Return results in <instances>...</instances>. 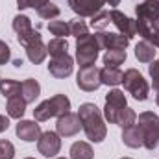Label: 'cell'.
I'll return each mask as SVG.
<instances>
[{
	"instance_id": "obj_12",
	"label": "cell",
	"mask_w": 159,
	"mask_h": 159,
	"mask_svg": "<svg viewBox=\"0 0 159 159\" xmlns=\"http://www.w3.org/2000/svg\"><path fill=\"white\" fill-rule=\"evenodd\" d=\"M109 15H111V22L117 26L119 34H122L124 37H128L129 41L137 35V24H135L133 19H129L128 15H124L119 9H111Z\"/></svg>"
},
{
	"instance_id": "obj_35",
	"label": "cell",
	"mask_w": 159,
	"mask_h": 159,
	"mask_svg": "<svg viewBox=\"0 0 159 159\" xmlns=\"http://www.w3.org/2000/svg\"><path fill=\"white\" fill-rule=\"evenodd\" d=\"M9 59H11V48L4 41H0V65H6Z\"/></svg>"
},
{
	"instance_id": "obj_20",
	"label": "cell",
	"mask_w": 159,
	"mask_h": 159,
	"mask_svg": "<svg viewBox=\"0 0 159 159\" xmlns=\"http://www.w3.org/2000/svg\"><path fill=\"white\" fill-rule=\"evenodd\" d=\"M6 111H7V117H9V119L22 120L24 113H26V102H24V98H22V96H13V98H7Z\"/></svg>"
},
{
	"instance_id": "obj_11",
	"label": "cell",
	"mask_w": 159,
	"mask_h": 159,
	"mask_svg": "<svg viewBox=\"0 0 159 159\" xmlns=\"http://www.w3.org/2000/svg\"><path fill=\"white\" fill-rule=\"evenodd\" d=\"M74 70V59L72 56L69 54H63V56H57V57H52L50 65H48V72L57 80L69 78Z\"/></svg>"
},
{
	"instance_id": "obj_22",
	"label": "cell",
	"mask_w": 159,
	"mask_h": 159,
	"mask_svg": "<svg viewBox=\"0 0 159 159\" xmlns=\"http://www.w3.org/2000/svg\"><path fill=\"white\" fill-rule=\"evenodd\" d=\"M94 157V152H93V146L85 141H76L72 146H70V159H93Z\"/></svg>"
},
{
	"instance_id": "obj_8",
	"label": "cell",
	"mask_w": 159,
	"mask_h": 159,
	"mask_svg": "<svg viewBox=\"0 0 159 159\" xmlns=\"http://www.w3.org/2000/svg\"><path fill=\"white\" fill-rule=\"evenodd\" d=\"M76 85H78L81 91H85V93L96 91L102 85V81H100V69L94 67V65L80 69L78 76H76Z\"/></svg>"
},
{
	"instance_id": "obj_27",
	"label": "cell",
	"mask_w": 159,
	"mask_h": 159,
	"mask_svg": "<svg viewBox=\"0 0 159 159\" xmlns=\"http://www.w3.org/2000/svg\"><path fill=\"white\" fill-rule=\"evenodd\" d=\"M48 32L56 37H67V35H70V26L65 20H50L48 22Z\"/></svg>"
},
{
	"instance_id": "obj_10",
	"label": "cell",
	"mask_w": 159,
	"mask_h": 159,
	"mask_svg": "<svg viewBox=\"0 0 159 159\" xmlns=\"http://www.w3.org/2000/svg\"><path fill=\"white\" fill-rule=\"evenodd\" d=\"M81 129V122H80L78 113H65L61 117H57V122H56V131L59 137H74Z\"/></svg>"
},
{
	"instance_id": "obj_5",
	"label": "cell",
	"mask_w": 159,
	"mask_h": 159,
	"mask_svg": "<svg viewBox=\"0 0 159 159\" xmlns=\"http://www.w3.org/2000/svg\"><path fill=\"white\" fill-rule=\"evenodd\" d=\"M98 52H100V44L96 41V35L87 34L76 39V61H78L80 69L94 65L98 59Z\"/></svg>"
},
{
	"instance_id": "obj_14",
	"label": "cell",
	"mask_w": 159,
	"mask_h": 159,
	"mask_svg": "<svg viewBox=\"0 0 159 159\" xmlns=\"http://www.w3.org/2000/svg\"><path fill=\"white\" fill-rule=\"evenodd\" d=\"M106 0H69L70 9L80 17H94L102 11Z\"/></svg>"
},
{
	"instance_id": "obj_7",
	"label": "cell",
	"mask_w": 159,
	"mask_h": 159,
	"mask_svg": "<svg viewBox=\"0 0 159 159\" xmlns=\"http://www.w3.org/2000/svg\"><path fill=\"white\" fill-rule=\"evenodd\" d=\"M128 107V100L124 91L120 89H111L106 94V107H104V117L109 124H117V117L122 113V109Z\"/></svg>"
},
{
	"instance_id": "obj_15",
	"label": "cell",
	"mask_w": 159,
	"mask_h": 159,
	"mask_svg": "<svg viewBox=\"0 0 159 159\" xmlns=\"http://www.w3.org/2000/svg\"><path fill=\"white\" fill-rule=\"evenodd\" d=\"M15 133L24 143H35V141H39L43 131H41V126L35 120H19V124L15 128Z\"/></svg>"
},
{
	"instance_id": "obj_28",
	"label": "cell",
	"mask_w": 159,
	"mask_h": 159,
	"mask_svg": "<svg viewBox=\"0 0 159 159\" xmlns=\"http://www.w3.org/2000/svg\"><path fill=\"white\" fill-rule=\"evenodd\" d=\"M135 122H137V113L131 107H124L122 113L117 117V126H120V128H128Z\"/></svg>"
},
{
	"instance_id": "obj_29",
	"label": "cell",
	"mask_w": 159,
	"mask_h": 159,
	"mask_svg": "<svg viewBox=\"0 0 159 159\" xmlns=\"http://www.w3.org/2000/svg\"><path fill=\"white\" fill-rule=\"evenodd\" d=\"M109 22H111V15H109V11H100V13H96L94 17H91V26L94 28V30H104L106 26H109Z\"/></svg>"
},
{
	"instance_id": "obj_40",
	"label": "cell",
	"mask_w": 159,
	"mask_h": 159,
	"mask_svg": "<svg viewBox=\"0 0 159 159\" xmlns=\"http://www.w3.org/2000/svg\"><path fill=\"white\" fill-rule=\"evenodd\" d=\"M156 104H157V106H159V93H157V94H156Z\"/></svg>"
},
{
	"instance_id": "obj_17",
	"label": "cell",
	"mask_w": 159,
	"mask_h": 159,
	"mask_svg": "<svg viewBox=\"0 0 159 159\" xmlns=\"http://www.w3.org/2000/svg\"><path fill=\"white\" fill-rule=\"evenodd\" d=\"M24 48H26V56H28V59H30L34 65H39V63H43V61H44V57L48 56L46 44L43 43V39L34 41V43L26 44Z\"/></svg>"
},
{
	"instance_id": "obj_21",
	"label": "cell",
	"mask_w": 159,
	"mask_h": 159,
	"mask_svg": "<svg viewBox=\"0 0 159 159\" xmlns=\"http://www.w3.org/2000/svg\"><path fill=\"white\" fill-rule=\"evenodd\" d=\"M156 46L154 44H150L148 41H141V43H137L135 44V57L141 61V63H152L154 59H156Z\"/></svg>"
},
{
	"instance_id": "obj_13",
	"label": "cell",
	"mask_w": 159,
	"mask_h": 159,
	"mask_svg": "<svg viewBox=\"0 0 159 159\" xmlns=\"http://www.w3.org/2000/svg\"><path fill=\"white\" fill-rule=\"evenodd\" d=\"M96 41L100 44V50H113V48H119V50H126V46L129 44V39L124 37L122 34H113V32H98L94 34Z\"/></svg>"
},
{
	"instance_id": "obj_6",
	"label": "cell",
	"mask_w": 159,
	"mask_h": 159,
	"mask_svg": "<svg viewBox=\"0 0 159 159\" xmlns=\"http://www.w3.org/2000/svg\"><path fill=\"white\" fill-rule=\"evenodd\" d=\"M122 83H124V89L139 102H144L148 98V93H150V85L148 81L144 80V76L137 70V69H128L124 72V78H122Z\"/></svg>"
},
{
	"instance_id": "obj_23",
	"label": "cell",
	"mask_w": 159,
	"mask_h": 159,
	"mask_svg": "<svg viewBox=\"0 0 159 159\" xmlns=\"http://www.w3.org/2000/svg\"><path fill=\"white\" fill-rule=\"evenodd\" d=\"M126 50H119V48H113V50H106L104 54V65L106 67H119L126 61Z\"/></svg>"
},
{
	"instance_id": "obj_3",
	"label": "cell",
	"mask_w": 159,
	"mask_h": 159,
	"mask_svg": "<svg viewBox=\"0 0 159 159\" xmlns=\"http://www.w3.org/2000/svg\"><path fill=\"white\" fill-rule=\"evenodd\" d=\"M69 111H70V100L65 94H54L52 98L41 102L34 109V117L37 122H44V120H50L52 117H61Z\"/></svg>"
},
{
	"instance_id": "obj_34",
	"label": "cell",
	"mask_w": 159,
	"mask_h": 159,
	"mask_svg": "<svg viewBox=\"0 0 159 159\" xmlns=\"http://www.w3.org/2000/svg\"><path fill=\"white\" fill-rule=\"evenodd\" d=\"M43 39L41 37V34L37 30H32V32H28V34H24V35H17V41L22 44V46H26V44H30V43H34V41H39Z\"/></svg>"
},
{
	"instance_id": "obj_9",
	"label": "cell",
	"mask_w": 159,
	"mask_h": 159,
	"mask_svg": "<svg viewBox=\"0 0 159 159\" xmlns=\"http://www.w3.org/2000/svg\"><path fill=\"white\" fill-rule=\"evenodd\" d=\"M37 150L41 156L44 157H56L61 150V137L57 135V131H44L41 133L39 141H37Z\"/></svg>"
},
{
	"instance_id": "obj_42",
	"label": "cell",
	"mask_w": 159,
	"mask_h": 159,
	"mask_svg": "<svg viewBox=\"0 0 159 159\" xmlns=\"http://www.w3.org/2000/svg\"><path fill=\"white\" fill-rule=\"evenodd\" d=\"M120 159H131V157H120Z\"/></svg>"
},
{
	"instance_id": "obj_16",
	"label": "cell",
	"mask_w": 159,
	"mask_h": 159,
	"mask_svg": "<svg viewBox=\"0 0 159 159\" xmlns=\"http://www.w3.org/2000/svg\"><path fill=\"white\" fill-rule=\"evenodd\" d=\"M122 143L128 148H143L144 141H143V131L137 124H131L128 128H122Z\"/></svg>"
},
{
	"instance_id": "obj_36",
	"label": "cell",
	"mask_w": 159,
	"mask_h": 159,
	"mask_svg": "<svg viewBox=\"0 0 159 159\" xmlns=\"http://www.w3.org/2000/svg\"><path fill=\"white\" fill-rule=\"evenodd\" d=\"M7 128H9V119H7L6 115H0V133L6 131Z\"/></svg>"
},
{
	"instance_id": "obj_37",
	"label": "cell",
	"mask_w": 159,
	"mask_h": 159,
	"mask_svg": "<svg viewBox=\"0 0 159 159\" xmlns=\"http://www.w3.org/2000/svg\"><path fill=\"white\" fill-rule=\"evenodd\" d=\"M17 7L19 9H28V7H32V0H17Z\"/></svg>"
},
{
	"instance_id": "obj_26",
	"label": "cell",
	"mask_w": 159,
	"mask_h": 159,
	"mask_svg": "<svg viewBox=\"0 0 159 159\" xmlns=\"http://www.w3.org/2000/svg\"><path fill=\"white\" fill-rule=\"evenodd\" d=\"M13 30L17 32V35H24V34H28V32H32L34 28H32V20H30V17H26V15H15V19H13Z\"/></svg>"
},
{
	"instance_id": "obj_43",
	"label": "cell",
	"mask_w": 159,
	"mask_h": 159,
	"mask_svg": "<svg viewBox=\"0 0 159 159\" xmlns=\"http://www.w3.org/2000/svg\"><path fill=\"white\" fill-rule=\"evenodd\" d=\"M56 159H65V157H56Z\"/></svg>"
},
{
	"instance_id": "obj_41",
	"label": "cell",
	"mask_w": 159,
	"mask_h": 159,
	"mask_svg": "<svg viewBox=\"0 0 159 159\" xmlns=\"http://www.w3.org/2000/svg\"><path fill=\"white\" fill-rule=\"evenodd\" d=\"M24 159H35V157H24Z\"/></svg>"
},
{
	"instance_id": "obj_32",
	"label": "cell",
	"mask_w": 159,
	"mask_h": 159,
	"mask_svg": "<svg viewBox=\"0 0 159 159\" xmlns=\"http://www.w3.org/2000/svg\"><path fill=\"white\" fill-rule=\"evenodd\" d=\"M15 157V146L9 141L0 139V159H13Z\"/></svg>"
},
{
	"instance_id": "obj_44",
	"label": "cell",
	"mask_w": 159,
	"mask_h": 159,
	"mask_svg": "<svg viewBox=\"0 0 159 159\" xmlns=\"http://www.w3.org/2000/svg\"><path fill=\"white\" fill-rule=\"evenodd\" d=\"M0 83H2V78H0Z\"/></svg>"
},
{
	"instance_id": "obj_2",
	"label": "cell",
	"mask_w": 159,
	"mask_h": 159,
	"mask_svg": "<svg viewBox=\"0 0 159 159\" xmlns=\"http://www.w3.org/2000/svg\"><path fill=\"white\" fill-rule=\"evenodd\" d=\"M78 117L80 122H81V129L85 131L87 139L91 143H102L107 135V126L104 122V117H102V111L87 102V104H81L78 109Z\"/></svg>"
},
{
	"instance_id": "obj_30",
	"label": "cell",
	"mask_w": 159,
	"mask_h": 159,
	"mask_svg": "<svg viewBox=\"0 0 159 159\" xmlns=\"http://www.w3.org/2000/svg\"><path fill=\"white\" fill-rule=\"evenodd\" d=\"M37 15H39L41 19H46V20H52V19H56V17H59V7L56 6V4H52V2H48V4H44L43 7L37 9Z\"/></svg>"
},
{
	"instance_id": "obj_39",
	"label": "cell",
	"mask_w": 159,
	"mask_h": 159,
	"mask_svg": "<svg viewBox=\"0 0 159 159\" xmlns=\"http://www.w3.org/2000/svg\"><path fill=\"white\" fill-rule=\"evenodd\" d=\"M106 4H109V6H113V7H115V6H119V4H120V0H106Z\"/></svg>"
},
{
	"instance_id": "obj_4",
	"label": "cell",
	"mask_w": 159,
	"mask_h": 159,
	"mask_svg": "<svg viewBox=\"0 0 159 159\" xmlns=\"http://www.w3.org/2000/svg\"><path fill=\"white\" fill-rule=\"evenodd\" d=\"M137 126L143 131V141L146 150H156L159 146V117L154 111H143L139 113Z\"/></svg>"
},
{
	"instance_id": "obj_31",
	"label": "cell",
	"mask_w": 159,
	"mask_h": 159,
	"mask_svg": "<svg viewBox=\"0 0 159 159\" xmlns=\"http://www.w3.org/2000/svg\"><path fill=\"white\" fill-rule=\"evenodd\" d=\"M69 26H70V35H74L76 39L89 34V28H87V24H85L81 19H72V20L69 22Z\"/></svg>"
},
{
	"instance_id": "obj_24",
	"label": "cell",
	"mask_w": 159,
	"mask_h": 159,
	"mask_svg": "<svg viewBox=\"0 0 159 159\" xmlns=\"http://www.w3.org/2000/svg\"><path fill=\"white\" fill-rule=\"evenodd\" d=\"M46 50H48V54H50L52 57H57V56L67 54V50H69V43H67L65 37H54V39L48 41Z\"/></svg>"
},
{
	"instance_id": "obj_33",
	"label": "cell",
	"mask_w": 159,
	"mask_h": 159,
	"mask_svg": "<svg viewBox=\"0 0 159 159\" xmlns=\"http://www.w3.org/2000/svg\"><path fill=\"white\" fill-rule=\"evenodd\" d=\"M150 78H152V87L156 89V93H159V59H154L148 67Z\"/></svg>"
},
{
	"instance_id": "obj_25",
	"label": "cell",
	"mask_w": 159,
	"mask_h": 159,
	"mask_svg": "<svg viewBox=\"0 0 159 159\" xmlns=\"http://www.w3.org/2000/svg\"><path fill=\"white\" fill-rule=\"evenodd\" d=\"M0 93L4 94V98L20 96V83L15 81V80H2V83H0Z\"/></svg>"
},
{
	"instance_id": "obj_18",
	"label": "cell",
	"mask_w": 159,
	"mask_h": 159,
	"mask_svg": "<svg viewBox=\"0 0 159 159\" xmlns=\"http://www.w3.org/2000/svg\"><path fill=\"white\" fill-rule=\"evenodd\" d=\"M122 78H124V72L120 70L119 67H104V69H100V81H102V85L117 87L119 83H122Z\"/></svg>"
},
{
	"instance_id": "obj_38",
	"label": "cell",
	"mask_w": 159,
	"mask_h": 159,
	"mask_svg": "<svg viewBox=\"0 0 159 159\" xmlns=\"http://www.w3.org/2000/svg\"><path fill=\"white\" fill-rule=\"evenodd\" d=\"M48 2H50V0H32V7L37 11L39 7H43V6H44V4H48Z\"/></svg>"
},
{
	"instance_id": "obj_1",
	"label": "cell",
	"mask_w": 159,
	"mask_h": 159,
	"mask_svg": "<svg viewBox=\"0 0 159 159\" xmlns=\"http://www.w3.org/2000/svg\"><path fill=\"white\" fill-rule=\"evenodd\" d=\"M137 34L159 48V0H144L135 7Z\"/></svg>"
},
{
	"instance_id": "obj_19",
	"label": "cell",
	"mask_w": 159,
	"mask_h": 159,
	"mask_svg": "<svg viewBox=\"0 0 159 159\" xmlns=\"http://www.w3.org/2000/svg\"><path fill=\"white\" fill-rule=\"evenodd\" d=\"M39 94H41V85H39L37 80L28 78V80H24V81L20 83V96L24 98L26 104L35 102V98H37Z\"/></svg>"
}]
</instances>
